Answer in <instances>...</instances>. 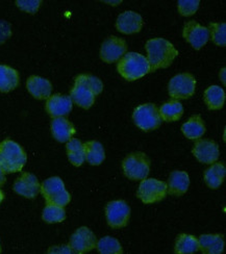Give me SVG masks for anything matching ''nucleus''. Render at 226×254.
Listing matches in <instances>:
<instances>
[{
    "label": "nucleus",
    "mask_w": 226,
    "mask_h": 254,
    "mask_svg": "<svg viewBox=\"0 0 226 254\" xmlns=\"http://www.w3.org/2000/svg\"><path fill=\"white\" fill-rule=\"evenodd\" d=\"M145 48L150 72L170 67L178 56V51L173 44L163 38H154L147 41Z\"/></svg>",
    "instance_id": "nucleus-1"
},
{
    "label": "nucleus",
    "mask_w": 226,
    "mask_h": 254,
    "mask_svg": "<svg viewBox=\"0 0 226 254\" xmlns=\"http://www.w3.org/2000/svg\"><path fill=\"white\" fill-rule=\"evenodd\" d=\"M26 161V153L19 144L9 139L0 143V169L4 174L20 172Z\"/></svg>",
    "instance_id": "nucleus-2"
},
{
    "label": "nucleus",
    "mask_w": 226,
    "mask_h": 254,
    "mask_svg": "<svg viewBox=\"0 0 226 254\" xmlns=\"http://www.w3.org/2000/svg\"><path fill=\"white\" fill-rule=\"evenodd\" d=\"M117 70L120 75L128 81L140 79L145 76L146 74L150 73L147 59L142 55L137 54V52L125 54L118 61Z\"/></svg>",
    "instance_id": "nucleus-3"
},
{
    "label": "nucleus",
    "mask_w": 226,
    "mask_h": 254,
    "mask_svg": "<svg viewBox=\"0 0 226 254\" xmlns=\"http://www.w3.org/2000/svg\"><path fill=\"white\" fill-rule=\"evenodd\" d=\"M40 192L44 196L47 204L66 206L71 201V195L65 189V184L58 176L50 177L41 185Z\"/></svg>",
    "instance_id": "nucleus-4"
},
{
    "label": "nucleus",
    "mask_w": 226,
    "mask_h": 254,
    "mask_svg": "<svg viewBox=\"0 0 226 254\" xmlns=\"http://www.w3.org/2000/svg\"><path fill=\"white\" fill-rule=\"evenodd\" d=\"M122 168L127 178L132 181H143L149 174L150 160L143 152H134L124 158Z\"/></svg>",
    "instance_id": "nucleus-5"
},
{
    "label": "nucleus",
    "mask_w": 226,
    "mask_h": 254,
    "mask_svg": "<svg viewBox=\"0 0 226 254\" xmlns=\"http://www.w3.org/2000/svg\"><path fill=\"white\" fill-rule=\"evenodd\" d=\"M133 119L140 129L144 131L154 130L160 126L161 120L158 109L153 103L141 104L134 111Z\"/></svg>",
    "instance_id": "nucleus-6"
},
{
    "label": "nucleus",
    "mask_w": 226,
    "mask_h": 254,
    "mask_svg": "<svg viewBox=\"0 0 226 254\" xmlns=\"http://www.w3.org/2000/svg\"><path fill=\"white\" fill-rule=\"evenodd\" d=\"M196 90V79L191 73H180L172 77L168 84V92L173 100L188 99Z\"/></svg>",
    "instance_id": "nucleus-7"
},
{
    "label": "nucleus",
    "mask_w": 226,
    "mask_h": 254,
    "mask_svg": "<svg viewBox=\"0 0 226 254\" xmlns=\"http://www.w3.org/2000/svg\"><path fill=\"white\" fill-rule=\"evenodd\" d=\"M137 195L145 204L159 202L167 195V184L154 178H145L140 184Z\"/></svg>",
    "instance_id": "nucleus-8"
},
{
    "label": "nucleus",
    "mask_w": 226,
    "mask_h": 254,
    "mask_svg": "<svg viewBox=\"0 0 226 254\" xmlns=\"http://www.w3.org/2000/svg\"><path fill=\"white\" fill-rule=\"evenodd\" d=\"M107 224L112 228L125 227L131 218V207L124 200L111 201L105 207Z\"/></svg>",
    "instance_id": "nucleus-9"
},
{
    "label": "nucleus",
    "mask_w": 226,
    "mask_h": 254,
    "mask_svg": "<svg viewBox=\"0 0 226 254\" xmlns=\"http://www.w3.org/2000/svg\"><path fill=\"white\" fill-rule=\"evenodd\" d=\"M97 238L88 227L82 226L74 231L69 241V247L78 254H84L95 249Z\"/></svg>",
    "instance_id": "nucleus-10"
},
{
    "label": "nucleus",
    "mask_w": 226,
    "mask_h": 254,
    "mask_svg": "<svg viewBox=\"0 0 226 254\" xmlns=\"http://www.w3.org/2000/svg\"><path fill=\"white\" fill-rule=\"evenodd\" d=\"M182 36L188 43L196 50L201 49L210 40L209 29L200 25L195 20L188 21L185 23Z\"/></svg>",
    "instance_id": "nucleus-11"
},
{
    "label": "nucleus",
    "mask_w": 226,
    "mask_h": 254,
    "mask_svg": "<svg viewBox=\"0 0 226 254\" xmlns=\"http://www.w3.org/2000/svg\"><path fill=\"white\" fill-rule=\"evenodd\" d=\"M127 51L126 42L118 37H109L100 47V59L107 64L119 61Z\"/></svg>",
    "instance_id": "nucleus-12"
},
{
    "label": "nucleus",
    "mask_w": 226,
    "mask_h": 254,
    "mask_svg": "<svg viewBox=\"0 0 226 254\" xmlns=\"http://www.w3.org/2000/svg\"><path fill=\"white\" fill-rule=\"evenodd\" d=\"M194 156L202 164L213 165L217 163L220 156L219 146L216 142L208 139H199L195 142L192 150Z\"/></svg>",
    "instance_id": "nucleus-13"
},
{
    "label": "nucleus",
    "mask_w": 226,
    "mask_h": 254,
    "mask_svg": "<svg viewBox=\"0 0 226 254\" xmlns=\"http://www.w3.org/2000/svg\"><path fill=\"white\" fill-rule=\"evenodd\" d=\"M41 185L38 178L31 173L23 172L17 179L13 186L15 192L28 199H34L40 193Z\"/></svg>",
    "instance_id": "nucleus-14"
},
{
    "label": "nucleus",
    "mask_w": 226,
    "mask_h": 254,
    "mask_svg": "<svg viewBox=\"0 0 226 254\" xmlns=\"http://www.w3.org/2000/svg\"><path fill=\"white\" fill-rule=\"evenodd\" d=\"M72 108L73 102L70 96H66V95H51L46 101V111L53 119L68 116L71 113Z\"/></svg>",
    "instance_id": "nucleus-15"
},
{
    "label": "nucleus",
    "mask_w": 226,
    "mask_h": 254,
    "mask_svg": "<svg viewBox=\"0 0 226 254\" xmlns=\"http://www.w3.org/2000/svg\"><path fill=\"white\" fill-rule=\"evenodd\" d=\"M143 26V19L141 15L127 10L119 15L116 22V28L122 34L133 35L141 31Z\"/></svg>",
    "instance_id": "nucleus-16"
},
{
    "label": "nucleus",
    "mask_w": 226,
    "mask_h": 254,
    "mask_svg": "<svg viewBox=\"0 0 226 254\" xmlns=\"http://www.w3.org/2000/svg\"><path fill=\"white\" fill-rule=\"evenodd\" d=\"M189 186L190 177L187 172L178 170L173 171L170 174L167 183V194L180 197L186 194Z\"/></svg>",
    "instance_id": "nucleus-17"
},
{
    "label": "nucleus",
    "mask_w": 226,
    "mask_h": 254,
    "mask_svg": "<svg viewBox=\"0 0 226 254\" xmlns=\"http://www.w3.org/2000/svg\"><path fill=\"white\" fill-rule=\"evenodd\" d=\"M26 88L31 96L36 99H48L51 96L52 84L46 78L32 75L26 81Z\"/></svg>",
    "instance_id": "nucleus-18"
},
{
    "label": "nucleus",
    "mask_w": 226,
    "mask_h": 254,
    "mask_svg": "<svg viewBox=\"0 0 226 254\" xmlns=\"http://www.w3.org/2000/svg\"><path fill=\"white\" fill-rule=\"evenodd\" d=\"M73 124L65 117L55 118L51 121V133L55 139L60 143L69 142L75 134Z\"/></svg>",
    "instance_id": "nucleus-19"
},
{
    "label": "nucleus",
    "mask_w": 226,
    "mask_h": 254,
    "mask_svg": "<svg viewBox=\"0 0 226 254\" xmlns=\"http://www.w3.org/2000/svg\"><path fill=\"white\" fill-rule=\"evenodd\" d=\"M95 97L94 93L88 87L79 82H74V87L70 93V98L78 107L84 110L90 109L95 102Z\"/></svg>",
    "instance_id": "nucleus-20"
},
{
    "label": "nucleus",
    "mask_w": 226,
    "mask_h": 254,
    "mask_svg": "<svg viewBox=\"0 0 226 254\" xmlns=\"http://www.w3.org/2000/svg\"><path fill=\"white\" fill-rule=\"evenodd\" d=\"M197 240L202 254H221L224 250L222 235H202Z\"/></svg>",
    "instance_id": "nucleus-21"
},
{
    "label": "nucleus",
    "mask_w": 226,
    "mask_h": 254,
    "mask_svg": "<svg viewBox=\"0 0 226 254\" xmlns=\"http://www.w3.org/2000/svg\"><path fill=\"white\" fill-rule=\"evenodd\" d=\"M83 145L84 161L92 166H99L105 160V152L102 144L98 141H89Z\"/></svg>",
    "instance_id": "nucleus-22"
},
{
    "label": "nucleus",
    "mask_w": 226,
    "mask_h": 254,
    "mask_svg": "<svg viewBox=\"0 0 226 254\" xmlns=\"http://www.w3.org/2000/svg\"><path fill=\"white\" fill-rule=\"evenodd\" d=\"M181 131L190 140H199L206 132V124L199 115H194L182 124Z\"/></svg>",
    "instance_id": "nucleus-23"
},
{
    "label": "nucleus",
    "mask_w": 226,
    "mask_h": 254,
    "mask_svg": "<svg viewBox=\"0 0 226 254\" xmlns=\"http://www.w3.org/2000/svg\"><path fill=\"white\" fill-rule=\"evenodd\" d=\"M20 82L17 70L5 65H0V92L8 93L15 90Z\"/></svg>",
    "instance_id": "nucleus-24"
},
{
    "label": "nucleus",
    "mask_w": 226,
    "mask_h": 254,
    "mask_svg": "<svg viewBox=\"0 0 226 254\" xmlns=\"http://www.w3.org/2000/svg\"><path fill=\"white\" fill-rule=\"evenodd\" d=\"M226 168L223 163H214L204 172V182L211 189H218L224 182Z\"/></svg>",
    "instance_id": "nucleus-25"
},
{
    "label": "nucleus",
    "mask_w": 226,
    "mask_h": 254,
    "mask_svg": "<svg viewBox=\"0 0 226 254\" xmlns=\"http://www.w3.org/2000/svg\"><path fill=\"white\" fill-rule=\"evenodd\" d=\"M203 98L209 110H221L225 101V92L219 86H211L204 91Z\"/></svg>",
    "instance_id": "nucleus-26"
},
{
    "label": "nucleus",
    "mask_w": 226,
    "mask_h": 254,
    "mask_svg": "<svg viewBox=\"0 0 226 254\" xmlns=\"http://www.w3.org/2000/svg\"><path fill=\"white\" fill-rule=\"evenodd\" d=\"M160 119L166 122H174L181 118L184 114V107L178 100H170L158 109Z\"/></svg>",
    "instance_id": "nucleus-27"
},
{
    "label": "nucleus",
    "mask_w": 226,
    "mask_h": 254,
    "mask_svg": "<svg viewBox=\"0 0 226 254\" xmlns=\"http://www.w3.org/2000/svg\"><path fill=\"white\" fill-rule=\"evenodd\" d=\"M198 250V240L194 236L181 234L176 238L174 246L175 254H193Z\"/></svg>",
    "instance_id": "nucleus-28"
},
{
    "label": "nucleus",
    "mask_w": 226,
    "mask_h": 254,
    "mask_svg": "<svg viewBox=\"0 0 226 254\" xmlns=\"http://www.w3.org/2000/svg\"><path fill=\"white\" fill-rule=\"evenodd\" d=\"M66 149L68 160L73 166L79 167L84 163L83 145L78 139H74V137H72V139L67 143Z\"/></svg>",
    "instance_id": "nucleus-29"
},
{
    "label": "nucleus",
    "mask_w": 226,
    "mask_h": 254,
    "mask_svg": "<svg viewBox=\"0 0 226 254\" xmlns=\"http://www.w3.org/2000/svg\"><path fill=\"white\" fill-rule=\"evenodd\" d=\"M99 254H122L123 249L120 242L112 237H104L97 241L96 245Z\"/></svg>",
    "instance_id": "nucleus-30"
},
{
    "label": "nucleus",
    "mask_w": 226,
    "mask_h": 254,
    "mask_svg": "<svg viewBox=\"0 0 226 254\" xmlns=\"http://www.w3.org/2000/svg\"><path fill=\"white\" fill-rule=\"evenodd\" d=\"M42 218L46 223H60L66 219V211L64 207L58 206L55 204H47L45 208L43 209Z\"/></svg>",
    "instance_id": "nucleus-31"
},
{
    "label": "nucleus",
    "mask_w": 226,
    "mask_h": 254,
    "mask_svg": "<svg viewBox=\"0 0 226 254\" xmlns=\"http://www.w3.org/2000/svg\"><path fill=\"white\" fill-rule=\"evenodd\" d=\"M210 38L215 44L225 47L226 45V23H210L209 24Z\"/></svg>",
    "instance_id": "nucleus-32"
},
{
    "label": "nucleus",
    "mask_w": 226,
    "mask_h": 254,
    "mask_svg": "<svg viewBox=\"0 0 226 254\" xmlns=\"http://www.w3.org/2000/svg\"><path fill=\"white\" fill-rule=\"evenodd\" d=\"M75 82L84 84L85 87H88L94 93L95 96H98L103 90L102 81L98 77L91 75V74H80L75 78Z\"/></svg>",
    "instance_id": "nucleus-33"
},
{
    "label": "nucleus",
    "mask_w": 226,
    "mask_h": 254,
    "mask_svg": "<svg viewBox=\"0 0 226 254\" xmlns=\"http://www.w3.org/2000/svg\"><path fill=\"white\" fill-rule=\"evenodd\" d=\"M199 0H179L177 2L178 12L181 16L190 17L197 12L199 7Z\"/></svg>",
    "instance_id": "nucleus-34"
},
{
    "label": "nucleus",
    "mask_w": 226,
    "mask_h": 254,
    "mask_svg": "<svg viewBox=\"0 0 226 254\" xmlns=\"http://www.w3.org/2000/svg\"><path fill=\"white\" fill-rule=\"evenodd\" d=\"M41 3V0H18V1H16L17 6L21 10L29 14H36Z\"/></svg>",
    "instance_id": "nucleus-35"
},
{
    "label": "nucleus",
    "mask_w": 226,
    "mask_h": 254,
    "mask_svg": "<svg viewBox=\"0 0 226 254\" xmlns=\"http://www.w3.org/2000/svg\"><path fill=\"white\" fill-rule=\"evenodd\" d=\"M12 36V27L6 21L0 20V45L4 44L5 42Z\"/></svg>",
    "instance_id": "nucleus-36"
},
{
    "label": "nucleus",
    "mask_w": 226,
    "mask_h": 254,
    "mask_svg": "<svg viewBox=\"0 0 226 254\" xmlns=\"http://www.w3.org/2000/svg\"><path fill=\"white\" fill-rule=\"evenodd\" d=\"M47 254H78L73 251L68 245L63 246H52L48 249Z\"/></svg>",
    "instance_id": "nucleus-37"
},
{
    "label": "nucleus",
    "mask_w": 226,
    "mask_h": 254,
    "mask_svg": "<svg viewBox=\"0 0 226 254\" xmlns=\"http://www.w3.org/2000/svg\"><path fill=\"white\" fill-rule=\"evenodd\" d=\"M5 174L1 171V169H0V187H2L5 184Z\"/></svg>",
    "instance_id": "nucleus-38"
},
{
    "label": "nucleus",
    "mask_w": 226,
    "mask_h": 254,
    "mask_svg": "<svg viewBox=\"0 0 226 254\" xmlns=\"http://www.w3.org/2000/svg\"><path fill=\"white\" fill-rule=\"evenodd\" d=\"M220 78L222 79V82L223 84H225V68H223L220 72Z\"/></svg>",
    "instance_id": "nucleus-39"
},
{
    "label": "nucleus",
    "mask_w": 226,
    "mask_h": 254,
    "mask_svg": "<svg viewBox=\"0 0 226 254\" xmlns=\"http://www.w3.org/2000/svg\"><path fill=\"white\" fill-rule=\"evenodd\" d=\"M3 199H4V194H3V192L1 190V189H0V204H1Z\"/></svg>",
    "instance_id": "nucleus-40"
},
{
    "label": "nucleus",
    "mask_w": 226,
    "mask_h": 254,
    "mask_svg": "<svg viewBox=\"0 0 226 254\" xmlns=\"http://www.w3.org/2000/svg\"><path fill=\"white\" fill-rule=\"evenodd\" d=\"M0 253H1V245H0Z\"/></svg>",
    "instance_id": "nucleus-41"
}]
</instances>
